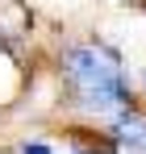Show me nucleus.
<instances>
[{
  "label": "nucleus",
  "mask_w": 146,
  "mask_h": 154,
  "mask_svg": "<svg viewBox=\"0 0 146 154\" xmlns=\"http://www.w3.org/2000/svg\"><path fill=\"white\" fill-rule=\"evenodd\" d=\"M67 88L84 108L92 112H121L129 104V83L117 54L104 46H75L67 54Z\"/></svg>",
  "instance_id": "nucleus-1"
},
{
  "label": "nucleus",
  "mask_w": 146,
  "mask_h": 154,
  "mask_svg": "<svg viewBox=\"0 0 146 154\" xmlns=\"http://www.w3.org/2000/svg\"><path fill=\"white\" fill-rule=\"evenodd\" d=\"M117 137H121L129 150H138V154H146V117H121L117 121Z\"/></svg>",
  "instance_id": "nucleus-2"
},
{
  "label": "nucleus",
  "mask_w": 146,
  "mask_h": 154,
  "mask_svg": "<svg viewBox=\"0 0 146 154\" xmlns=\"http://www.w3.org/2000/svg\"><path fill=\"white\" fill-rule=\"evenodd\" d=\"M25 154H46V146H38V142H33V146H25Z\"/></svg>",
  "instance_id": "nucleus-3"
}]
</instances>
